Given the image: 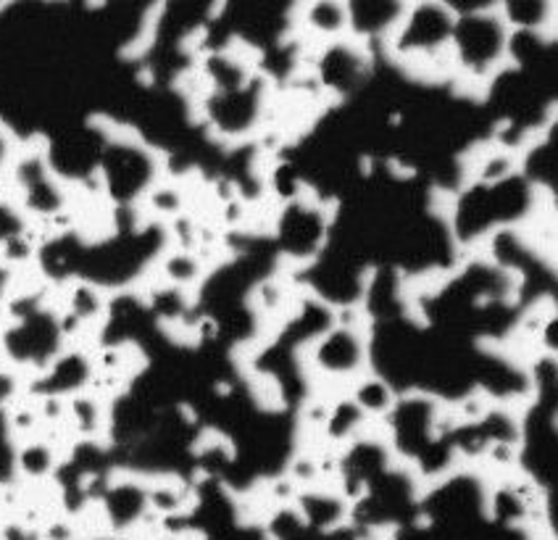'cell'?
<instances>
[{
    "label": "cell",
    "mask_w": 558,
    "mask_h": 540,
    "mask_svg": "<svg viewBox=\"0 0 558 540\" xmlns=\"http://www.w3.org/2000/svg\"><path fill=\"white\" fill-rule=\"evenodd\" d=\"M145 208L167 221L187 214L190 203H187L185 188L177 185V182H169V180H156L154 185L148 188V193H145Z\"/></svg>",
    "instance_id": "6"
},
{
    "label": "cell",
    "mask_w": 558,
    "mask_h": 540,
    "mask_svg": "<svg viewBox=\"0 0 558 540\" xmlns=\"http://www.w3.org/2000/svg\"><path fill=\"white\" fill-rule=\"evenodd\" d=\"M351 398L359 406V411L366 419H383L390 417L396 411L398 396L392 391V385L385 377H379L377 372L366 370L361 377L351 383Z\"/></svg>",
    "instance_id": "5"
},
{
    "label": "cell",
    "mask_w": 558,
    "mask_h": 540,
    "mask_svg": "<svg viewBox=\"0 0 558 540\" xmlns=\"http://www.w3.org/2000/svg\"><path fill=\"white\" fill-rule=\"evenodd\" d=\"M19 396V377L11 370H0V406L16 401Z\"/></svg>",
    "instance_id": "9"
},
{
    "label": "cell",
    "mask_w": 558,
    "mask_h": 540,
    "mask_svg": "<svg viewBox=\"0 0 558 540\" xmlns=\"http://www.w3.org/2000/svg\"><path fill=\"white\" fill-rule=\"evenodd\" d=\"M158 277L167 283V288L190 293L206 279V259L198 251H185V248H169L161 259L156 262Z\"/></svg>",
    "instance_id": "4"
},
{
    "label": "cell",
    "mask_w": 558,
    "mask_h": 540,
    "mask_svg": "<svg viewBox=\"0 0 558 540\" xmlns=\"http://www.w3.org/2000/svg\"><path fill=\"white\" fill-rule=\"evenodd\" d=\"M308 361L319 370L322 377L353 383L369 364V340L356 324H338L311 343Z\"/></svg>",
    "instance_id": "1"
},
{
    "label": "cell",
    "mask_w": 558,
    "mask_h": 540,
    "mask_svg": "<svg viewBox=\"0 0 558 540\" xmlns=\"http://www.w3.org/2000/svg\"><path fill=\"white\" fill-rule=\"evenodd\" d=\"M154 540H182L180 536H163V538H154Z\"/></svg>",
    "instance_id": "10"
},
{
    "label": "cell",
    "mask_w": 558,
    "mask_h": 540,
    "mask_svg": "<svg viewBox=\"0 0 558 540\" xmlns=\"http://www.w3.org/2000/svg\"><path fill=\"white\" fill-rule=\"evenodd\" d=\"M16 467L27 478H46L56 467V451L43 441H27L16 451Z\"/></svg>",
    "instance_id": "7"
},
{
    "label": "cell",
    "mask_w": 558,
    "mask_h": 540,
    "mask_svg": "<svg viewBox=\"0 0 558 540\" xmlns=\"http://www.w3.org/2000/svg\"><path fill=\"white\" fill-rule=\"evenodd\" d=\"M69 311H72L74 320L80 322H93L100 320L106 311V298L98 293L95 285H74L72 293H69Z\"/></svg>",
    "instance_id": "8"
},
{
    "label": "cell",
    "mask_w": 558,
    "mask_h": 540,
    "mask_svg": "<svg viewBox=\"0 0 558 540\" xmlns=\"http://www.w3.org/2000/svg\"><path fill=\"white\" fill-rule=\"evenodd\" d=\"M298 24L306 37L322 40L325 46L342 40L351 35V14H348V3H338V0H319V3L301 5Z\"/></svg>",
    "instance_id": "3"
},
{
    "label": "cell",
    "mask_w": 558,
    "mask_h": 540,
    "mask_svg": "<svg viewBox=\"0 0 558 540\" xmlns=\"http://www.w3.org/2000/svg\"><path fill=\"white\" fill-rule=\"evenodd\" d=\"M293 501L298 519H301L303 527H311V530L335 532L342 525H348V517H351V499L345 493L329 491L325 485L298 491Z\"/></svg>",
    "instance_id": "2"
}]
</instances>
